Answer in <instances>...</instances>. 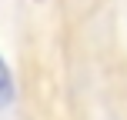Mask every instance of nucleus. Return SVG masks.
<instances>
[{"instance_id": "obj_1", "label": "nucleus", "mask_w": 127, "mask_h": 120, "mask_svg": "<svg viewBox=\"0 0 127 120\" xmlns=\"http://www.w3.org/2000/svg\"><path fill=\"white\" fill-rule=\"evenodd\" d=\"M13 100H17V80H13L10 63H7L3 53H0V110H7Z\"/></svg>"}]
</instances>
